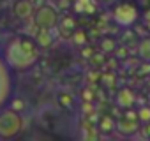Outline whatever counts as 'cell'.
I'll return each mask as SVG.
<instances>
[{
    "label": "cell",
    "mask_w": 150,
    "mask_h": 141,
    "mask_svg": "<svg viewBox=\"0 0 150 141\" xmlns=\"http://www.w3.org/2000/svg\"><path fill=\"white\" fill-rule=\"evenodd\" d=\"M14 70L7 63L4 53L0 51V111L7 108L14 97V88H16V78Z\"/></svg>",
    "instance_id": "obj_3"
},
{
    "label": "cell",
    "mask_w": 150,
    "mask_h": 141,
    "mask_svg": "<svg viewBox=\"0 0 150 141\" xmlns=\"http://www.w3.org/2000/svg\"><path fill=\"white\" fill-rule=\"evenodd\" d=\"M13 13L18 20H28L34 16L35 7L32 0H16L14 6H13Z\"/></svg>",
    "instance_id": "obj_7"
},
{
    "label": "cell",
    "mask_w": 150,
    "mask_h": 141,
    "mask_svg": "<svg viewBox=\"0 0 150 141\" xmlns=\"http://www.w3.org/2000/svg\"><path fill=\"white\" fill-rule=\"evenodd\" d=\"M34 23L37 28H48V30H53L58 23H60V14L57 11L55 6L51 4H41L35 13H34Z\"/></svg>",
    "instance_id": "obj_5"
},
{
    "label": "cell",
    "mask_w": 150,
    "mask_h": 141,
    "mask_svg": "<svg viewBox=\"0 0 150 141\" xmlns=\"http://www.w3.org/2000/svg\"><path fill=\"white\" fill-rule=\"evenodd\" d=\"M143 134H145V136H148V137H150V123H146V125H145V127H143Z\"/></svg>",
    "instance_id": "obj_21"
},
{
    "label": "cell",
    "mask_w": 150,
    "mask_h": 141,
    "mask_svg": "<svg viewBox=\"0 0 150 141\" xmlns=\"http://www.w3.org/2000/svg\"><path fill=\"white\" fill-rule=\"evenodd\" d=\"M139 129H141V127H139V120L131 118V116L120 118V120L117 122V127H115V130H117L120 136H124V137H131V136L138 134Z\"/></svg>",
    "instance_id": "obj_6"
},
{
    "label": "cell",
    "mask_w": 150,
    "mask_h": 141,
    "mask_svg": "<svg viewBox=\"0 0 150 141\" xmlns=\"http://www.w3.org/2000/svg\"><path fill=\"white\" fill-rule=\"evenodd\" d=\"M141 21H143V25L146 27V30H150V7H146V9L141 13Z\"/></svg>",
    "instance_id": "obj_17"
},
{
    "label": "cell",
    "mask_w": 150,
    "mask_h": 141,
    "mask_svg": "<svg viewBox=\"0 0 150 141\" xmlns=\"http://www.w3.org/2000/svg\"><path fill=\"white\" fill-rule=\"evenodd\" d=\"M58 97H60V104H64V106H67V108L72 106V99H71V95H67V94H60Z\"/></svg>",
    "instance_id": "obj_18"
},
{
    "label": "cell",
    "mask_w": 150,
    "mask_h": 141,
    "mask_svg": "<svg viewBox=\"0 0 150 141\" xmlns=\"http://www.w3.org/2000/svg\"><path fill=\"white\" fill-rule=\"evenodd\" d=\"M99 4H103V6H115L118 0H97Z\"/></svg>",
    "instance_id": "obj_20"
},
{
    "label": "cell",
    "mask_w": 150,
    "mask_h": 141,
    "mask_svg": "<svg viewBox=\"0 0 150 141\" xmlns=\"http://www.w3.org/2000/svg\"><path fill=\"white\" fill-rule=\"evenodd\" d=\"M111 20L120 28H131L141 20V13L132 0H118L111 9Z\"/></svg>",
    "instance_id": "obj_2"
},
{
    "label": "cell",
    "mask_w": 150,
    "mask_h": 141,
    "mask_svg": "<svg viewBox=\"0 0 150 141\" xmlns=\"http://www.w3.org/2000/svg\"><path fill=\"white\" fill-rule=\"evenodd\" d=\"M72 41L74 44H78V46H85L88 42V37H87V32L81 30V28H76L72 32Z\"/></svg>",
    "instance_id": "obj_14"
},
{
    "label": "cell",
    "mask_w": 150,
    "mask_h": 141,
    "mask_svg": "<svg viewBox=\"0 0 150 141\" xmlns=\"http://www.w3.org/2000/svg\"><path fill=\"white\" fill-rule=\"evenodd\" d=\"M138 56L143 62H150V37L138 41Z\"/></svg>",
    "instance_id": "obj_11"
},
{
    "label": "cell",
    "mask_w": 150,
    "mask_h": 141,
    "mask_svg": "<svg viewBox=\"0 0 150 141\" xmlns=\"http://www.w3.org/2000/svg\"><path fill=\"white\" fill-rule=\"evenodd\" d=\"M97 0H74L72 2V9L76 14H83V16H88V14H94L97 11Z\"/></svg>",
    "instance_id": "obj_8"
},
{
    "label": "cell",
    "mask_w": 150,
    "mask_h": 141,
    "mask_svg": "<svg viewBox=\"0 0 150 141\" xmlns=\"http://www.w3.org/2000/svg\"><path fill=\"white\" fill-rule=\"evenodd\" d=\"M25 120L21 111L7 106L0 111V139H13L23 130Z\"/></svg>",
    "instance_id": "obj_4"
},
{
    "label": "cell",
    "mask_w": 150,
    "mask_h": 141,
    "mask_svg": "<svg viewBox=\"0 0 150 141\" xmlns=\"http://www.w3.org/2000/svg\"><path fill=\"white\" fill-rule=\"evenodd\" d=\"M60 28H65V30H69V32H74L76 30V20H74L71 14H65V16H62V20H60Z\"/></svg>",
    "instance_id": "obj_13"
},
{
    "label": "cell",
    "mask_w": 150,
    "mask_h": 141,
    "mask_svg": "<svg viewBox=\"0 0 150 141\" xmlns=\"http://www.w3.org/2000/svg\"><path fill=\"white\" fill-rule=\"evenodd\" d=\"M138 120L143 125L150 123V106H143V108L138 109Z\"/></svg>",
    "instance_id": "obj_16"
},
{
    "label": "cell",
    "mask_w": 150,
    "mask_h": 141,
    "mask_svg": "<svg viewBox=\"0 0 150 141\" xmlns=\"http://www.w3.org/2000/svg\"><path fill=\"white\" fill-rule=\"evenodd\" d=\"M2 53L14 73H27L35 65L39 58V46L35 39L16 35L4 44Z\"/></svg>",
    "instance_id": "obj_1"
},
{
    "label": "cell",
    "mask_w": 150,
    "mask_h": 141,
    "mask_svg": "<svg viewBox=\"0 0 150 141\" xmlns=\"http://www.w3.org/2000/svg\"><path fill=\"white\" fill-rule=\"evenodd\" d=\"M134 101H136V95H134L132 90H129V88H120L118 90V94H117V104L120 108L129 109L134 104Z\"/></svg>",
    "instance_id": "obj_9"
},
{
    "label": "cell",
    "mask_w": 150,
    "mask_h": 141,
    "mask_svg": "<svg viewBox=\"0 0 150 141\" xmlns=\"http://www.w3.org/2000/svg\"><path fill=\"white\" fill-rule=\"evenodd\" d=\"M34 39H35V42H37L39 48H50L53 44V34L48 28H39V32L35 34Z\"/></svg>",
    "instance_id": "obj_10"
},
{
    "label": "cell",
    "mask_w": 150,
    "mask_h": 141,
    "mask_svg": "<svg viewBox=\"0 0 150 141\" xmlns=\"http://www.w3.org/2000/svg\"><path fill=\"white\" fill-rule=\"evenodd\" d=\"M115 127H117V122H115L111 116H103L101 122H99V129H101V132H104V134L113 132Z\"/></svg>",
    "instance_id": "obj_12"
},
{
    "label": "cell",
    "mask_w": 150,
    "mask_h": 141,
    "mask_svg": "<svg viewBox=\"0 0 150 141\" xmlns=\"http://www.w3.org/2000/svg\"><path fill=\"white\" fill-rule=\"evenodd\" d=\"M9 106L14 108V109H18V111H21V109H23V101H21V99L18 101V97H13V101H11Z\"/></svg>",
    "instance_id": "obj_19"
},
{
    "label": "cell",
    "mask_w": 150,
    "mask_h": 141,
    "mask_svg": "<svg viewBox=\"0 0 150 141\" xmlns=\"http://www.w3.org/2000/svg\"><path fill=\"white\" fill-rule=\"evenodd\" d=\"M101 49H103L104 53H113V51L117 49V41L111 39V37H104V39L101 41Z\"/></svg>",
    "instance_id": "obj_15"
}]
</instances>
